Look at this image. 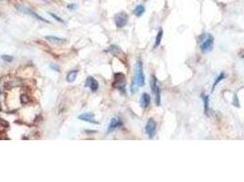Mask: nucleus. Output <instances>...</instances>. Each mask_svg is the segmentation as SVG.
<instances>
[{"label":"nucleus","instance_id":"obj_1","mask_svg":"<svg viewBox=\"0 0 244 182\" xmlns=\"http://www.w3.org/2000/svg\"><path fill=\"white\" fill-rule=\"evenodd\" d=\"M134 85L136 87H143L145 84V77L144 73V65L141 59H138L135 64Z\"/></svg>","mask_w":244,"mask_h":182},{"label":"nucleus","instance_id":"obj_2","mask_svg":"<svg viewBox=\"0 0 244 182\" xmlns=\"http://www.w3.org/2000/svg\"><path fill=\"white\" fill-rule=\"evenodd\" d=\"M126 84H127V81H126V77L124 74L121 72H117L114 74V81H112V87L124 94L126 91Z\"/></svg>","mask_w":244,"mask_h":182},{"label":"nucleus","instance_id":"obj_3","mask_svg":"<svg viewBox=\"0 0 244 182\" xmlns=\"http://www.w3.org/2000/svg\"><path fill=\"white\" fill-rule=\"evenodd\" d=\"M151 89L153 94L154 95V100H156V106H160L161 104V88L159 86V83L156 77L153 75L151 79Z\"/></svg>","mask_w":244,"mask_h":182},{"label":"nucleus","instance_id":"obj_4","mask_svg":"<svg viewBox=\"0 0 244 182\" xmlns=\"http://www.w3.org/2000/svg\"><path fill=\"white\" fill-rule=\"evenodd\" d=\"M213 44H214L213 36L211 34H207V35H205L202 43L200 44V49L202 50L204 53H209L212 50Z\"/></svg>","mask_w":244,"mask_h":182},{"label":"nucleus","instance_id":"obj_5","mask_svg":"<svg viewBox=\"0 0 244 182\" xmlns=\"http://www.w3.org/2000/svg\"><path fill=\"white\" fill-rule=\"evenodd\" d=\"M16 8L17 9V10H19L20 12H22V13H25V14H27V15H29L31 17H33L34 18H36V19H37V20H40L42 22H45V23H48V24H50V22L49 20L45 19L44 17H42L41 16H39V14H37L36 12L32 11L31 9L27 8V7H26L24 6H22V4L16 5Z\"/></svg>","mask_w":244,"mask_h":182},{"label":"nucleus","instance_id":"obj_6","mask_svg":"<svg viewBox=\"0 0 244 182\" xmlns=\"http://www.w3.org/2000/svg\"><path fill=\"white\" fill-rule=\"evenodd\" d=\"M114 22L118 28H123L128 23V15L125 12L117 13L114 16Z\"/></svg>","mask_w":244,"mask_h":182},{"label":"nucleus","instance_id":"obj_7","mask_svg":"<svg viewBox=\"0 0 244 182\" xmlns=\"http://www.w3.org/2000/svg\"><path fill=\"white\" fill-rule=\"evenodd\" d=\"M145 133H146L148 138L152 139L154 137L156 136V122L153 118H149L145 125Z\"/></svg>","mask_w":244,"mask_h":182},{"label":"nucleus","instance_id":"obj_8","mask_svg":"<svg viewBox=\"0 0 244 182\" xmlns=\"http://www.w3.org/2000/svg\"><path fill=\"white\" fill-rule=\"evenodd\" d=\"M78 118L82 121H85V122L88 123H92V124H95L98 125L99 122L95 120V115L92 113V112H84V113H82L81 115L78 116Z\"/></svg>","mask_w":244,"mask_h":182},{"label":"nucleus","instance_id":"obj_9","mask_svg":"<svg viewBox=\"0 0 244 182\" xmlns=\"http://www.w3.org/2000/svg\"><path fill=\"white\" fill-rule=\"evenodd\" d=\"M122 126H123V122H122V120L118 118H112L110 121L109 125H108V128H107V131L108 133L110 132H112L114 131L115 129L121 128Z\"/></svg>","mask_w":244,"mask_h":182},{"label":"nucleus","instance_id":"obj_10","mask_svg":"<svg viewBox=\"0 0 244 182\" xmlns=\"http://www.w3.org/2000/svg\"><path fill=\"white\" fill-rule=\"evenodd\" d=\"M85 87L90 88L92 92H96L99 88V83L93 77H88L85 81Z\"/></svg>","mask_w":244,"mask_h":182},{"label":"nucleus","instance_id":"obj_11","mask_svg":"<svg viewBox=\"0 0 244 182\" xmlns=\"http://www.w3.org/2000/svg\"><path fill=\"white\" fill-rule=\"evenodd\" d=\"M151 104V97H150L149 94L147 93H143L142 96H141V99H140V105L143 109H147L148 107Z\"/></svg>","mask_w":244,"mask_h":182},{"label":"nucleus","instance_id":"obj_12","mask_svg":"<svg viewBox=\"0 0 244 182\" xmlns=\"http://www.w3.org/2000/svg\"><path fill=\"white\" fill-rule=\"evenodd\" d=\"M45 38L51 42L53 44H59V45H62V44H65L67 43V40L65 38H60V37L58 36H46Z\"/></svg>","mask_w":244,"mask_h":182},{"label":"nucleus","instance_id":"obj_13","mask_svg":"<svg viewBox=\"0 0 244 182\" xmlns=\"http://www.w3.org/2000/svg\"><path fill=\"white\" fill-rule=\"evenodd\" d=\"M163 35H164V31H163V29L160 27V28L158 29V32H157V34H156V40H154V46H153L154 49H156V48H158V46H160L161 41H162V38H163Z\"/></svg>","mask_w":244,"mask_h":182},{"label":"nucleus","instance_id":"obj_14","mask_svg":"<svg viewBox=\"0 0 244 182\" xmlns=\"http://www.w3.org/2000/svg\"><path fill=\"white\" fill-rule=\"evenodd\" d=\"M77 75H78V70L74 69V70H70L68 74H67V77H66V80L69 83H73L75 81V79L77 77Z\"/></svg>","mask_w":244,"mask_h":182},{"label":"nucleus","instance_id":"obj_15","mask_svg":"<svg viewBox=\"0 0 244 182\" xmlns=\"http://www.w3.org/2000/svg\"><path fill=\"white\" fill-rule=\"evenodd\" d=\"M144 12H145V7L143 6V5H138V6L135 7L134 10V14L137 17H142Z\"/></svg>","mask_w":244,"mask_h":182},{"label":"nucleus","instance_id":"obj_16","mask_svg":"<svg viewBox=\"0 0 244 182\" xmlns=\"http://www.w3.org/2000/svg\"><path fill=\"white\" fill-rule=\"evenodd\" d=\"M203 97V102H204V112L206 115H209V96H202Z\"/></svg>","mask_w":244,"mask_h":182},{"label":"nucleus","instance_id":"obj_17","mask_svg":"<svg viewBox=\"0 0 244 182\" xmlns=\"http://www.w3.org/2000/svg\"><path fill=\"white\" fill-rule=\"evenodd\" d=\"M225 78V74L222 72V73H220L219 76L217 77V78H216V80L214 81V83H213V85H212V88H211V89H212V92L214 91V88L218 86V84L222 80V79H224Z\"/></svg>","mask_w":244,"mask_h":182},{"label":"nucleus","instance_id":"obj_18","mask_svg":"<svg viewBox=\"0 0 244 182\" xmlns=\"http://www.w3.org/2000/svg\"><path fill=\"white\" fill-rule=\"evenodd\" d=\"M49 15L52 17L54 18V19H55V20H57L58 22L62 23V24H65V21L62 19V18H60L59 17H58L57 15H56V14H54V13H50V12H49Z\"/></svg>","mask_w":244,"mask_h":182},{"label":"nucleus","instance_id":"obj_19","mask_svg":"<svg viewBox=\"0 0 244 182\" xmlns=\"http://www.w3.org/2000/svg\"><path fill=\"white\" fill-rule=\"evenodd\" d=\"M1 58L3 60H5L6 62H11L13 60V57L12 56H9V55H3L1 57Z\"/></svg>","mask_w":244,"mask_h":182},{"label":"nucleus","instance_id":"obj_20","mask_svg":"<svg viewBox=\"0 0 244 182\" xmlns=\"http://www.w3.org/2000/svg\"><path fill=\"white\" fill-rule=\"evenodd\" d=\"M0 125L2 126L4 128H8L9 127V124L7 120H4V119H0Z\"/></svg>","mask_w":244,"mask_h":182},{"label":"nucleus","instance_id":"obj_21","mask_svg":"<svg viewBox=\"0 0 244 182\" xmlns=\"http://www.w3.org/2000/svg\"><path fill=\"white\" fill-rule=\"evenodd\" d=\"M67 7L70 9V10H74V9H76L77 6L75 4H70V5H68Z\"/></svg>","mask_w":244,"mask_h":182},{"label":"nucleus","instance_id":"obj_22","mask_svg":"<svg viewBox=\"0 0 244 182\" xmlns=\"http://www.w3.org/2000/svg\"><path fill=\"white\" fill-rule=\"evenodd\" d=\"M49 67H50V68H51V69H53V70H55V71H59V67H57V66H56V65L51 64Z\"/></svg>","mask_w":244,"mask_h":182},{"label":"nucleus","instance_id":"obj_23","mask_svg":"<svg viewBox=\"0 0 244 182\" xmlns=\"http://www.w3.org/2000/svg\"><path fill=\"white\" fill-rule=\"evenodd\" d=\"M0 16H1V15H0Z\"/></svg>","mask_w":244,"mask_h":182}]
</instances>
